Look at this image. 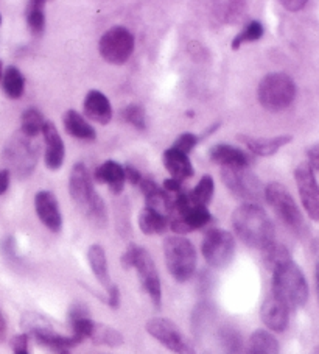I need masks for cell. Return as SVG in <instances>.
<instances>
[{
	"instance_id": "4dcf8cb0",
	"label": "cell",
	"mask_w": 319,
	"mask_h": 354,
	"mask_svg": "<svg viewBox=\"0 0 319 354\" xmlns=\"http://www.w3.org/2000/svg\"><path fill=\"white\" fill-rule=\"evenodd\" d=\"M89 339L94 342V344L108 346H120L124 344V335H122L117 329L106 325H100V323H95Z\"/></svg>"
},
{
	"instance_id": "83f0119b",
	"label": "cell",
	"mask_w": 319,
	"mask_h": 354,
	"mask_svg": "<svg viewBox=\"0 0 319 354\" xmlns=\"http://www.w3.org/2000/svg\"><path fill=\"white\" fill-rule=\"evenodd\" d=\"M2 86L3 93L7 94L8 99H19V97H22L23 91H26V77L22 75V72L16 66H10L3 72Z\"/></svg>"
},
{
	"instance_id": "1f68e13d",
	"label": "cell",
	"mask_w": 319,
	"mask_h": 354,
	"mask_svg": "<svg viewBox=\"0 0 319 354\" xmlns=\"http://www.w3.org/2000/svg\"><path fill=\"white\" fill-rule=\"evenodd\" d=\"M220 8H215V13L220 22L238 24L242 22L246 13V3L244 2H223L218 3Z\"/></svg>"
},
{
	"instance_id": "f907efd6",
	"label": "cell",
	"mask_w": 319,
	"mask_h": 354,
	"mask_svg": "<svg viewBox=\"0 0 319 354\" xmlns=\"http://www.w3.org/2000/svg\"><path fill=\"white\" fill-rule=\"evenodd\" d=\"M2 77H3V64L2 61H0V80H2Z\"/></svg>"
},
{
	"instance_id": "7a4b0ae2",
	"label": "cell",
	"mask_w": 319,
	"mask_h": 354,
	"mask_svg": "<svg viewBox=\"0 0 319 354\" xmlns=\"http://www.w3.org/2000/svg\"><path fill=\"white\" fill-rule=\"evenodd\" d=\"M69 194L73 203L92 222L103 223L106 221V206H104L103 198L97 194L94 180H92L88 167L83 162H77L72 167L69 176Z\"/></svg>"
},
{
	"instance_id": "ee69618b",
	"label": "cell",
	"mask_w": 319,
	"mask_h": 354,
	"mask_svg": "<svg viewBox=\"0 0 319 354\" xmlns=\"http://www.w3.org/2000/svg\"><path fill=\"white\" fill-rule=\"evenodd\" d=\"M164 191L170 195L180 194L182 191V183L173 178H167L164 181Z\"/></svg>"
},
{
	"instance_id": "d6a6232c",
	"label": "cell",
	"mask_w": 319,
	"mask_h": 354,
	"mask_svg": "<svg viewBox=\"0 0 319 354\" xmlns=\"http://www.w3.org/2000/svg\"><path fill=\"white\" fill-rule=\"evenodd\" d=\"M44 2L41 0H35L30 2L27 7V24L28 28L32 30V33L39 36L42 35L46 28V13H44Z\"/></svg>"
},
{
	"instance_id": "d4e9b609",
	"label": "cell",
	"mask_w": 319,
	"mask_h": 354,
	"mask_svg": "<svg viewBox=\"0 0 319 354\" xmlns=\"http://www.w3.org/2000/svg\"><path fill=\"white\" fill-rule=\"evenodd\" d=\"M244 354H279V342L271 333L257 329L251 334Z\"/></svg>"
},
{
	"instance_id": "603a6c76",
	"label": "cell",
	"mask_w": 319,
	"mask_h": 354,
	"mask_svg": "<svg viewBox=\"0 0 319 354\" xmlns=\"http://www.w3.org/2000/svg\"><path fill=\"white\" fill-rule=\"evenodd\" d=\"M164 166L168 170L171 178L181 183L190 178V176H193V166L190 162L188 156L171 147L164 151Z\"/></svg>"
},
{
	"instance_id": "6da1fadb",
	"label": "cell",
	"mask_w": 319,
	"mask_h": 354,
	"mask_svg": "<svg viewBox=\"0 0 319 354\" xmlns=\"http://www.w3.org/2000/svg\"><path fill=\"white\" fill-rule=\"evenodd\" d=\"M232 227L240 239L255 250H267L276 242L274 225L260 205L244 203L232 212Z\"/></svg>"
},
{
	"instance_id": "b9f144b4",
	"label": "cell",
	"mask_w": 319,
	"mask_h": 354,
	"mask_svg": "<svg viewBox=\"0 0 319 354\" xmlns=\"http://www.w3.org/2000/svg\"><path fill=\"white\" fill-rule=\"evenodd\" d=\"M307 158H309V166L313 170H319V144L311 145V147L307 150Z\"/></svg>"
},
{
	"instance_id": "9a60e30c",
	"label": "cell",
	"mask_w": 319,
	"mask_h": 354,
	"mask_svg": "<svg viewBox=\"0 0 319 354\" xmlns=\"http://www.w3.org/2000/svg\"><path fill=\"white\" fill-rule=\"evenodd\" d=\"M35 209L39 221L53 233L63 230V216H61L59 203L50 191H39L35 197Z\"/></svg>"
},
{
	"instance_id": "ab89813d",
	"label": "cell",
	"mask_w": 319,
	"mask_h": 354,
	"mask_svg": "<svg viewBox=\"0 0 319 354\" xmlns=\"http://www.w3.org/2000/svg\"><path fill=\"white\" fill-rule=\"evenodd\" d=\"M86 317H89V309L86 304H81V303L72 304L69 309V323L79 319H86Z\"/></svg>"
},
{
	"instance_id": "ac0fdd59",
	"label": "cell",
	"mask_w": 319,
	"mask_h": 354,
	"mask_svg": "<svg viewBox=\"0 0 319 354\" xmlns=\"http://www.w3.org/2000/svg\"><path fill=\"white\" fill-rule=\"evenodd\" d=\"M237 139L243 145H246V149L255 156H271L278 153L287 144H290L293 136H290V134H282V136L276 138H253L246 136V134H238Z\"/></svg>"
},
{
	"instance_id": "7c38bea8",
	"label": "cell",
	"mask_w": 319,
	"mask_h": 354,
	"mask_svg": "<svg viewBox=\"0 0 319 354\" xmlns=\"http://www.w3.org/2000/svg\"><path fill=\"white\" fill-rule=\"evenodd\" d=\"M146 333L175 354H196L192 342L181 333L173 322L167 319H151L145 325Z\"/></svg>"
},
{
	"instance_id": "f35d334b",
	"label": "cell",
	"mask_w": 319,
	"mask_h": 354,
	"mask_svg": "<svg viewBox=\"0 0 319 354\" xmlns=\"http://www.w3.org/2000/svg\"><path fill=\"white\" fill-rule=\"evenodd\" d=\"M28 340H30V337L26 333L16 335V337L11 339V348H13L14 354H30L28 353Z\"/></svg>"
},
{
	"instance_id": "cb8c5ba5",
	"label": "cell",
	"mask_w": 319,
	"mask_h": 354,
	"mask_svg": "<svg viewBox=\"0 0 319 354\" xmlns=\"http://www.w3.org/2000/svg\"><path fill=\"white\" fill-rule=\"evenodd\" d=\"M63 124H64L66 131L72 134L73 138L81 139V140L97 139V133L94 130V127H92L88 120H84L81 114L73 111V109H69V111L64 113Z\"/></svg>"
},
{
	"instance_id": "f5cc1de1",
	"label": "cell",
	"mask_w": 319,
	"mask_h": 354,
	"mask_svg": "<svg viewBox=\"0 0 319 354\" xmlns=\"http://www.w3.org/2000/svg\"><path fill=\"white\" fill-rule=\"evenodd\" d=\"M0 26H2V15H0Z\"/></svg>"
},
{
	"instance_id": "30bf717a",
	"label": "cell",
	"mask_w": 319,
	"mask_h": 354,
	"mask_svg": "<svg viewBox=\"0 0 319 354\" xmlns=\"http://www.w3.org/2000/svg\"><path fill=\"white\" fill-rule=\"evenodd\" d=\"M202 256L213 268L228 267L235 254V241L229 231L212 228L206 231L201 245Z\"/></svg>"
},
{
	"instance_id": "4fadbf2b",
	"label": "cell",
	"mask_w": 319,
	"mask_h": 354,
	"mask_svg": "<svg viewBox=\"0 0 319 354\" xmlns=\"http://www.w3.org/2000/svg\"><path fill=\"white\" fill-rule=\"evenodd\" d=\"M134 258H133V267L136 268L140 284H142L144 290L151 298L153 304L156 308H161L162 303V288H161V278H159L157 268L155 261H153L151 254L146 252L145 248L139 247L134 243Z\"/></svg>"
},
{
	"instance_id": "ffe728a7",
	"label": "cell",
	"mask_w": 319,
	"mask_h": 354,
	"mask_svg": "<svg viewBox=\"0 0 319 354\" xmlns=\"http://www.w3.org/2000/svg\"><path fill=\"white\" fill-rule=\"evenodd\" d=\"M209 158L222 167H249L251 156L229 144H215L209 150Z\"/></svg>"
},
{
	"instance_id": "d590c367",
	"label": "cell",
	"mask_w": 319,
	"mask_h": 354,
	"mask_svg": "<svg viewBox=\"0 0 319 354\" xmlns=\"http://www.w3.org/2000/svg\"><path fill=\"white\" fill-rule=\"evenodd\" d=\"M263 262H265V266L269 272H273L276 267L282 262H285L288 259H291V254L288 252L287 247L280 245V243L274 242L269 245L267 250H263Z\"/></svg>"
},
{
	"instance_id": "7bdbcfd3",
	"label": "cell",
	"mask_w": 319,
	"mask_h": 354,
	"mask_svg": "<svg viewBox=\"0 0 319 354\" xmlns=\"http://www.w3.org/2000/svg\"><path fill=\"white\" fill-rule=\"evenodd\" d=\"M125 180H128L131 183V185H139L140 181H142L144 176L140 175L139 170L133 166H125Z\"/></svg>"
},
{
	"instance_id": "bcb514c9",
	"label": "cell",
	"mask_w": 319,
	"mask_h": 354,
	"mask_svg": "<svg viewBox=\"0 0 319 354\" xmlns=\"http://www.w3.org/2000/svg\"><path fill=\"white\" fill-rule=\"evenodd\" d=\"M10 186V170H0V195L8 191Z\"/></svg>"
},
{
	"instance_id": "836d02e7",
	"label": "cell",
	"mask_w": 319,
	"mask_h": 354,
	"mask_svg": "<svg viewBox=\"0 0 319 354\" xmlns=\"http://www.w3.org/2000/svg\"><path fill=\"white\" fill-rule=\"evenodd\" d=\"M213 192H215V185H213V178L211 175H204L200 180L198 185H196L193 191L188 192V195H190V200H192L195 205L207 206L212 201Z\"/></svg>"
},
{
	"instance_id": "8fae6325",
	"label": "cell",
	"mask_w": 319,
	"mask_h": 354,
	"mask_svg": "<svg viewBox=\"0 0 319 354\" xmlns=\"http://www.w3.org/2000/svg\"><path fill=\"white\" fill-rule=\"evenodd\" d=\"M134 36L126 27H113L102 36L98 42V52L108 63L125 64L134 52Z\"/></svg>"
},
{
	"instance_id": "816d5d0a",
	"label": "cell",
	"mask_w": 319,
	"mask_h": 354,
	"mask_svg": "<svg viewBox=\"0 0 319 354\" xmlns=\"http://www.w3.org/2000/svg\"><path fill=\"white\" fill-rule=\"evenodd\" d=\"M310 354H319V345L316 348H313V351Z\"/></svg>"
},
{
	"instance_id": "e0dca14e",
	"label": "cell",
	"mask_w": 319,
	"mask_h": 354,
	"mask_svg": "<svg viewBox=\"0 0 319 354\" xmlns=\"http://www.w3.org/2000/svg\"><path fill=\"white\" fill-rule=\"evenodd\" d=\"M42 134H44L46 142V166L50 170H58L63 166L66 156L63 138L59 136L57 127L50 120H46L44 128H42Z\"/></svg>"
},
{
	"instance_id": "60d3db41",
	"label": "cell",
	"mask_w": 319,
	"mask_h": 354,
	"mask_svg": "<svg viewBox=\"0 0 319 354\" xmlns=\"http://www.w3.org/2000/svg\"><path fill=\"white\" fill-rule=\"evenodd\" d=\"M106 290H108V304H109V308L119 309V306H120V290H119V288L115 284H111Z\"/></svg>"
},
{
	"instance_id": "74e56055",
	"label": "cell",
	"mask_w": 319,
	"mask_h": 354,
	"mask_svg": "<svg viewBox=\"0 0 319 354\" xmlns=\"http://www.w3.org/2000/svg\"><path fill=\"white\" fill-rule=\"evenodd\" d=\"M196 144H198V136H196V134L182 133L181 136L175 140V144L171 145V149H175L177 151H182V153L188 155L190 151H192L196 147Z\"/></svg>"
},
{
	"instance_id": "e575fe53",
	"label": "cell",
	"mask_w": 319,
	"mask_h": 354,
	"mask_svg": "<svg viewBox=\"0 0 319 354\" xmlns=\"http://www.w3.org/2000/svg\"><path fill=\"white\" fill-rule=\"evenodd\" d=\"M263 33H265V28H263L259 21H251L246 27H244L240 33H238L234 39L231 42L232 50H238L244 42H253L259 41Z\"/></svg>"
},
{
	"instance_id": "2e32d148",
	"label": "cell",
	"mask_w": 319,
	"mask_h": 354,
	"mask_svg": "<svg viewBox=\"0 0 319 354\" xmlns=\"http://www.w3.org/2000/svg\"><path fill=\"white\" fill-rule=\"evenodd\" d=\"M260 317L269 331L284 333L288 326V322H290V309L278 297L269 294L262 304Z\"/></svg>"
},
{
	"instance_id": "681fc988",
	"label": "cell",
	"mask_w": 319,
	"mask_h": 354,
	"mask_svg": "<svg viewBox=\"0 0 319 354\" xmlns=\"http://www.w3.org/2000/svg\"><path fill=\"white\" fill-rule=\"evenodd\" d=\"M315 278H316V292H318V301H319V264L316 266V270H315Z\"/></svg>"
},
{
	"instance_id": "ba28073f",
	"label": "cell",
	"mask_w": 319,
	"mask_h": 354,
	"mask_svg": "<svg viewBox=\"0 0 319 354\" xmlns=\"http://www.w3.org/2000/svg\"><path fill=\"white\" fill-rule=\"evenodd\" d=\"M21 325L26 329L28 337L35 339L39 345L50 348V350L66 351L78 345L72 335H63L55 331L52 323L39 314H26Z\"/></svg>"
},
{
	"instance_id": "f6af8a7d",
	"label": "cell",
	"mask_w": 319,
	"mask_h": 354,
	"mask_svg": "<svg viewBox=\"0 0 319 354\" xmlns=\"http://www.w3.org/2000/svg\"><path fill=\"white\" fill-rule=\"evenodd\" d=\"M280 5L288 11H299L307 7V0H282Z\"/></svg>"
},
{
	"instance_id": "7dc6e473",
	"label": "cell",
	"mask_w": 319,
	"mask_h": 354,
	"mask_svg": "<svg viewBox=\"0 0 319 354\" xmlns=\"http://www.w3.org/2000/svg\"><path fill=\"white\" fill-rule=\"evenodd\" d=\"M7 337V322H5L2 313H0V342Z\"/></svg>"
},
{
	"instance_id": "484cf974",
	"label": "cell",
	"mask_w": 319,
	"mask_h": 354,
	"mask_svg": "<svg viewBox=\"0 0 319 354\" xmlns=\"http://www.w3.org/2000/svg\"><path fill=\"white\" fill-rule=\"evenodd\" d=\"M88 261L90 266V270L94 273V277L98 279V283L104 288H109L111 286V277H109L108 270V259L106 253H104V248L98 243L90 245L88 250Z\"/></svg>"
},
{
	"instance_id": "f546056e",
	"label": "cell",
	"mask_w": 319,
	"mask_h": 354,
	"mask_svg": "<svg viewBox=\"0 0 319 354\" xmlns=\"http://www.w3.org/2000/svg\"><path fill=\"white\" fill-rule=\"evenodd\" d=\"M46 119L39 109L28 108L22 113L21 118V133L26 134L27 138H36L39 133H42Z\"/></svg>"
},
{
	"instance_id": "52a82bcc",
	"label": "cell",
	"mask_w": 319,
	"mask_h": 354,
	"mask_svg": "<svg viewBox=\"0 0 319 354\" xmlns=\"http://www.w3.org/2000/svg\"><path fill=\"white\" fill-rule=\"evenodd\" d=\"M265 200L288 228L298 234L302 233L304 217L300 214L296 201L284 185L278 181L269 183L268 186H265Z\"/></svg>"
},
{
	"instance_id": "9c48e42d",
	"label": "cell",
	"mask_w": 319,
	"mask_h": 354,
	"mask_svg": "<svg viewBox=\"0 0 319 354\" xmlns=\"http://www.w3.org/2000/svg\"><path fill=\"white\" fill-rule=\"evenodd\" d=\"M39 147L32 142V138L26 134H16L10 140L7 149H5V161H7L17 178H27L33 172L38 162Z\"/></svg>"
},
{
	"instance_id": "7402d4cb",
	"label": "cell",
	"mask_w": 319,
	"mask_h": 354,
	"mask_svg": "<svg viewBox=\"0 0 319 354\" xmlns=\"http://www.w3.org/2000/svg\"><path fill=\"white\" fill-rule=\"evenodd\" d=\"M94 180L97 183H106L113 194H120L125 187V169L119 162L106 161L95 169Z\"/></svg>"
},
{
	"instance_id": "277c9868",
	"label": "cell",
	"mask_w": 319,
	"mask_h": 354,
	"mask_svg": "<svg viewBox=\"0 0 319 354\" xmlns=\"http://www.w3.org/2000/svg\"><path fill=\"white\" fill-rule=\"evenodd\" d=\"M164 256L168 273L177 283H186L196 272V250L184 236H170L164 241Z\"/></svg>"
},
{
	"instance_id": "f1b7e54d",
	"label": "cell",
	"mask_w": 319,
	"mask_h": 354,
	"mask_svg": "<svg viewBox=\"0 0 319 354\" xmlns=\"http://www.w3.org/2000/svg\"><path fill=\"white\" fill-rule=\"evenodd\" d=\"M220 350L223 354H244L242 334L232 326H223L218 331Z\"/></svg>"
},
{
	"instance_id": "c3c4849f",
	"label": "cell",
	"mask_w": 319,
	"mask_h": 354,
	"mask_svg": "<svg viewBox=\"0 0 319 354\" xmlns=\"http://www.w3.org/2000/svg\"><path fill=\"white\" fill-rule=\"evenodd\" d=\"M220 127H222V122H215V124H213L211 128H209V130H206V131H204V134H202L201 138H202V139H206L207 136H211V134H212L213 131H215V130H218Z\"/></svg>"
},
{
	"instance_id": "5b68a950",
	"label": "cell",
	"mask_w": 319,
	"mask_h": 354,
	"mask_svg": "<svg viewBox=\"0 0 319 354\" xmlns=\"http://www.w3.org/2000/svg\"><path fill=\"white\" fill-rule=\"evenodd\" d=\"M296 97V84L293 78L282 72H273L262 78L257 88V100L268 111H282Z\"/></svg>"
},
{
	"instance_id": "4316f807",
	"label": "cell",
	"mask_w": 319,
	"mask_h": 354,
	"mask_svg": "<svg viewBox=\"0 0 319 354\" xmlns=\"http://www.w3.org/2000/svg\"><path fill=\"white\" fill-rule=\"evenodd\" d=\"M139 227L144 234H161L168 227V218L162 216L161 212L144 207L139 214Z\"/></svg>"
},
{
	"instance_id": "44dd1931",
	"label": "cell",
	"mask_w": 319,
	"mask_h": 354,
	"mask_svg": "<svg viewBox=\"0 0 319 354\" xmlns=\"http://www.w3.org/2000/svg\"><path fill=\"white\" fill-rule=\"evenodd\" d=\"M139 186L145 197V207H150V209L161 212L162 216L168 217L171 211V201H173L171 195L159 187L151 178H142Z\"/></svg>"
},
{
	"instance_id": "8d00e7d4",
	"label": "cell",
	"mask_w": 319,
	"mask_h": 354,
	"mask_svg": "<svg viewBox=\"0 0 319 354\" xmlns=\"http://www.w3.org/2000/svg\"><path fill=\"white\" fill-rule=\"evenodd\" d=\"M122 118H124L128 124H131L134 128H137V130H146V114L144 106L131 103V105H128L124 111H122Z\"/></svg>"
},
{
	"instance_id": "5bb4252c",
	"label": "cell",
	"mask_w": 319,
	"mask_h": 354,
	"mask_svg": "<svg viewBox=\"0 0 319 354\" xmlns=\"http://www.w3.org/2000/svg\"><path fill=\"white\" fill-rule=\"evenodd\" d=\"M294 180H296L298 191L307 214L311 221L319 222V185L309 162L299 164L294 170Z\"/></svg>"
},
{
	"instance_id": "8992f818",
	"label": "cell",
	"mask_w": 319,
	"mask_h": 354,
	"mask_svg": "<svg viewBox=\"0 0 319 354\" xmlns=\"http://www.w3.org/2000/svg\"><path fill=\"white\" fill-rule=\"evenodd\" d=\"M222 180L231 194L246 203L257 205L265 198V186L248 167H222Z\"/></svg>"
},
{
	"instance_id": "3957f363",
	"label": "cell",
	"mask_w": 319,
	"mask_h": 354,
	"mask_svg": "<svg viewBox=\"0 0 319 354\" xmlns=\"http://www.w3.org/2000/svg\"><path fill=\"white\" fill-rule=\"evenodd\" d=\"M271 273V294L284 301L290 310L302 308L309 300V284L296 262L288 259L276 267Z\"/></svg>"
},
{
	"instance_id": "d6986e66",
	"label": "cell",
	"mask_w": 319,
	"mask_h": 354,
	"mask_svg": "<svg viewBox=\"0 0 319 354\" xmlns=\"http://www.w3.org/2000/svg\"><path fill=\"white\" fill-rule=\"evenodd\" d=\"M83 109L86 118L97 122V124L106 125L113 119V106L106 95L100 91H89L83 102Z\"/></svg>"
}]
</instances>
